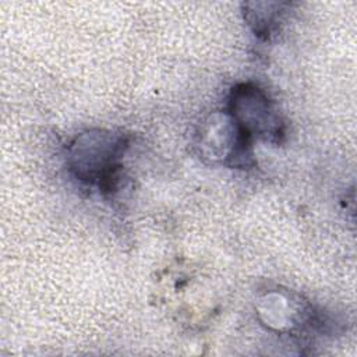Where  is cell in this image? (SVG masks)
Segmentation results:
<instances>
[{
    "instance_id": "1",
    "label": "cell",
    "mask_w": 357,
    "mask_h": 357,
    "mask_svg": "<svg viewBox=\"0 0 357 357\" xmlns=\"http://www.w3.org/2000/svg\"><path fill=\"white\" fill-rule=\"evenodd\" d=\"M128 148V138L110 130H88L74 138L68 148L71 173L82 183L98 184L112 194L120 178V159Z\"/></svg>"
},
{
    "instance_id": "3",
    "label": "cell",
    "mask_w": 357,
    "mask_h": 357,
    "mask_svg": "<svg viewBox=\"0 0 357 357\" xmlns=\"http://www.w3.org/2000/svg\"><path fill=\"white\" fill-rule=\"evenodd\" d=\"M257 10H250L247 8L245 11V18L248 24L252 26L255 35L261 38H268L271 32L278 26V20L280 18L282 10L280 7L284 6V3H275L273 10L271 8V3H266L268 10H259L257 3H251Z\"/></svg>"
},
{
    "instance_id": "2",
    "label": "cell",
    "mask_w": 357,
    "mask_h": 357,
    "mask_svg": "<svg viewBox=\"0 0 357 357\" xmlns=\"http://www.w3.org/2000/svg\"><path fill=\"white\" fill-rule=\"evenodd\" d=\"M227 113L251 139L261 138L269 142H279L284 134V126L275 105L252 82L233 86Z\"/></svg>"
}]
</instances>
